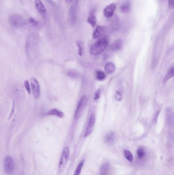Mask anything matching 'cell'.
<instances>
[{"mask_svg": "<svg viewBox=\"0 0 174 175\" xmlns=\"http://www.w3.org/2000/svg\"><path fill=\"white\" fill-rule=\"evenodd\" d=\"M77 45L78 46L79 54L80 56H82L83 53L84 49V45L83 42L82 41H78L77 42Z\"/></svg>", "mask_w": 174, "mask_h": 175, "instance_id": "obj_26", "label": "cell"}, {"mask_svg": "<svg viewBox=\"0 0 174 175\" xmlns=\"http://www.w3.org/2000/svg\"><path fill=\"white\" fill-rule=\"evenodd\" d=\"M40 43V37L37 34H32L30 35L26 44V50L28 55L30 57L33 56V54L36 53L38 47Z\"/></svg>", "mask_w": 174, "mask_h": 175, "instance_id": "obj_1", "label": "cell"}, {"mask_svg": "<svg viewBox=\"0 0 174 175\" xmlns=\"http://www.w3.org/2000/svg\"><path fill=\"white\" fill-rule=\"evenodd\" d=\"M123 46V40L122 39H118L116 41L110 46V49L112 51H116L120 50Z\"/></svg>", "mask_w": 174, "mask_h": 175, "instance_id": "obj_15", "label": "cell"}, {"mask_svg": "<svg viewBox=\"0 0 174 175\" xmlns=\"http://www.w3.org/2000/svg\"><path fill=\"white\" fill-rule=\"evenodd\" d=\"M69 147L66 146L64 148L62 153V156L59 161V171L60 173L64 170L69 160Z\"/></svg>", "mask_w": 174, "mask_h": 175, "instance_id": "obj_3", "label": "cell"}, {"mask_svg": "<svg viewBox=\"0 0 174 175\" xmlns=\"http://www.w3.org/2000/svg\"><path fill=\"white\" fill-rule=\"evenodd\" d=\"M95 120H96V117H95V115L94 114H92L91 115L90 118H89V120L88 125L87 126L86 131H85V134H84L85 137H86L88 136L91 133V132H92L93 130L94 125H95Z\"/></svg>", "mask_w": 174, "mask_h": 175, "instance_id": "obj_11", "label": "cell"}, {"mask_svg": "<svg viewBox=\"0 0 174 175\" xmlns=\"http://www.w3.org/2000/svg\"><path fill=\"white\" fill-rule=\"evenodd\" d=\"M100 92H97V93H96V95H95V100H97V99L99 98V97H100Z\"/></svg>", "mask_w": 174, "mask_h": 175, "instance_id": "obj_32", "label": "cell"}, {"mask_svg": "<svg viewBox=\"0 0 174 175\" xmlns=\"http://www.w3.org/2000/svg\"><path fill=\"white\" fill-rule=\"evenodd\" d=\"M15 168L14 161L10 156L6 157L4 163V170L5 173L8 175H10L13 173Z\"/></svg>", "mask_w": 174, "mask_h": 175, "instance_id": "obj_5", "label": "cell"}, {"mask_svg": "<svg viewBox=\"0 0 174 175\" xmlns=\"http://www.w3.org/2000/svg\"><path fill=\"white\" fill-rule=\"evenodd\" d=\"M116 9V5L112 3L107 6L104 9L103 13L106 17H110L112 16Z\"/></svg>", "mask_w": 174, "mask_h": 175, "instance_id": "obj_12", "label": "cell"}, {"mask_svg": "<svg viewBox=\"0 0 174 175\" xmlns=\"http://www.w3.org/2000/svg\"><path fill=\"white\" fill-rule=\"evenodd\" d=\"M96 77L99 81H103L105 79V74L102 71H98L96 73Z\"/></svg>", "mask_w": 174, "mask_h": 175, "instance_id": "obj_28", "label": "cell"}, {"mask_svg": "<svg viewBox=\"0 0 174 175\" xmlns=\"http://www.w3.org/2000/svg\"><path fill=\"white\" fill-rule=\"evenodd\" d=\"M131 0H127L120 6V10L123 13H128L131 10Z\"/></svg>", "mask_w": 174, "mask_h": 175, "instance_id": "obj_13", "label": "cell"}, {"mask_svg": "<svg viewBox=\"0 0 174 175\" xmlns=\"http://www.w3.org/2000/svg\"><path fill=\"white\" fill-rule=\"evenodd\" d=\"M137 157L139 159H142L146 156L145 150L143 148H139L137 150Z\"/></svg>", "mask_w": 174, "mask_h": 175, "instance_id": "obj_25", "label": "cell"}, {"mask_svg": "<svg viewBox=\"0 0 174 175\" xmlns=\"http://www.w3.org/2000/svg\"><path fill=\"white\" fill-rule=\"evenodd\" d=\"M120 20L118 19V17H115L113 19L112 21V27L114 28V29H117L120 26Z\"/></svg>", "mask_w": 174, "mask_h": 175, "instance_id": "obj_27", "label": "cell"}, {"mask_svg": "<svg viewBox=\"0 0 174 175\" xmlns=\"http://www.w3.org/2000/svg\"></svg>", "mask_w": 174, "mask_h": 175, "instance_id": "obj_36", "label": "cell"}, {"mask_svg": "<svg viewBox=\"0 0 174 175\" xmlns=\"http://www.w3.org/2000/svg\"><path fill=\"white\" fill-rule=\"evenodd\" d=\"M87 102V98L86 96H83L82 97L81 99L79 102L78 106L76 108V112L75 113V118L76 119H78L81 115V113L83 110L84 107L86 104Z\"/></svg>", "mask_w": 174, "mask_h": 175, "instance_id": "obj_6", "label": "cell"}, {"mask_svg": "<svg viewBox=\"0 0 174 175\" xmlns=\"http://www.w3.org/2000/svg\"><path fill=\"white\" fill-rule=\"evenodd\" d=\"M65 2L67 4H70V3H71L73 0H65Z\"/></svg>", "mask_w": 174, "mask_h": 175, "instance_id": "obj_33", "label": "cell"}, {"mask_svg": "<svg viewBox=\"0 0 174 175\" xmlns=\"http://www.w3.org/2000/svg\"><path fill=\"white\" fill-rule=\"evenodd\" d=\"M31 85L33 95L35 98H39L40 95V90L38 81L34 77H32L31 79Z\"/></svg>", "mask_w": 174, "mask_h": 175, "instance_id": "obj_7", "label": "cell"}, {"mask_svg": "<svg viewBox=\"0 0 174 175\" xmlns=\"http://www.w3.org/2000/svg\"><path fill=\"white\" fill-rule=\"evenodd\" d=\"M9 22L13 27L17 28L22 27L26 24L25 20L18 15H11L9 19Z\"/></svg>", "mask_w": 174, "mask_h": 175, "instance_id": "obj_4", "label": "cell"}, {"mask_svg": "<svg viewBox=\"0 0 174 175\" xmlns=\"http://www.w3.org/2000/svg\"><path fill=\"white\" fill-rule=\"evenodd\" d=\"M24 85H25V87L26 90L28 93L30 94L31 93V89H30V87L29 83L28 81H26L24 83Z\"/></svg>", "mask_w": 174, "mask_h": 175, "instance_id": "obj_30", "label": "cell"}, {"mask_svg": "<svg viewBox=\"0 0 174 175\" xmlns=\"http://www.w3.org/2000/svg\"><path fill=\"white\" fill-rule=\"evenodd\" d=\"M174 7V0H169V9H173Z\"/></svg>", "mask_w": 174, "mask_h": 175, "instance_id": "obj_31", "label": "cell"}, {"mask_svg": "<svg viewBox=\"0 0 174 175\" xmlns=\"http://www.w3.org/2000/svg\"><path fill=\"white\" fill-rule=\"evenodd\" d=\"M115 134L114 132H110L106 136L105 141L106 143L112 144L115 140Z\"/></svg>", "mask_w": 174, "mask_h": 175, "instance_id": "obj_18", "label": "cell"}, {"mask_svg": "<svg viewBox=\"0 0 174 175\" xmlns=\"http://www.w3.org/2000/svg\"><path fill=\"white\" fill-rule=\"evenodd\" d=\"M115 99L118 101H120L123 99V96L122 94L120 93V92L117 91L115 93Z\"/></svg>", "mask_w": 174, "mask_h": 175, "instance_id": "obj_29", "label": "cell"}, {"mask_svg": "<svg viewBox=\"0 0 174 175\" xmlns=\"http://www.w3.org/2000/svg\"><path fill=\"white\" fill-rule=\"evenodd\" d=\"M87 21L92 27H93L95 26L96 22H97V20H96V17L95 15L94 11L91 13L90 16L87 18Z\"/></svg>", "mask_w": 174, "mask_h": 175, "instance_id": "obj_20", "label": "cell"}, {"mask_svg": "<svg viewBox=\"0 0 174 175\" xmlns=\"http://www.w3.org/2000/svg\"><path fill=\"white\" fill-rule=\"evenodd\" d=\"M108 44L109 40L108 37H104L101 38L91 47L90 50L91 54L93 55H98L101 54L108 47Z\"/></svg>", "mask_w": 174, "mask_h": 175, "instance_id": "obj_2", "label": "cell"}, {"mask_svg": "<svg viewBox=\"0 0 174 175\" xmlns=\"http://www.w3.org/2000/svg\"><path fill=\"white\" fill-rule=\"evenodd\" d=\"M79 0H76V1H77V2H78V1Z\"/></svg>", "mask_w": 174, "mask_h": 175, "instance_id": "obj_35", "label": "cell"}, {"mask_svg": "<svg viewBox=\"0 0 174 175\" xmlns=\"http://www.w3.org/2000/svg\"><path fill=\"white\" fill-rule=\"evenodd\" d=\"M35 6L41 15L44 17L47 15V9L41 0H35Z\"/></svg>", "mask_w": 174, "mask_h": 175, "instance_id": "obj_9", "label": "cell"}, {"mask_svg": "<svg viewBox=\"0 0 174 175\" xmlns=\"http://www.w3.org/2000/svg\"><path fill=\"white\" fill-rule=\"evenodd\" d=\"M167 122L168 125L171 127L173 125V112L171 109H168L167 111Z\"/></svg>", "mask_w": 174, "mask_h": 175, "instance_id": "obj_17", "label": "cell"}, {"mask_svg": "<svg viewBox=\"0 0 174 175\" xmlns=\"http://www.w3.org/2000/svg\"><path fill=\"white\" fill-rule=\"evenodd\" d=\"M48 114L49 115H54L57 116L60 118H62L64 116V113L61 111H59L56 108H53L48 113Z\"/></svg>", "mask_w": 174, "mask_h": 175, "instance_id": "obj_19", "label": "cell"}, {"mask_svg": "<svg viewBox=\"0 0 174 175\" xmlns=\"http://www.w3.org/2000/svg\"><path fill=\"white\" fill-rule=\"evenodd\" d=\"M124 155L129 162H132L133 160V156L130 150H124Z\"/></svg>", "mask_w": 174, "mask_h": 175, "instance_id": "obj_22", "label": "cell"}, {"mask_svg": "<svg viewBox=\"0 0 174 175\" xmlns=\"http://www.w3.org/2000/svg\"><path fill=\"white\" fill-rule=\"evenodd\" d=\"M105 70L108 74H112L115 71V66L112 62H108L105 66Z\"/></svg>", "mask_w": 174, "mask_h": 175, "instance_id": "obj_14", "label": "cell"}, {"mask_svg": "<svg viewBox=\"0 0 174 175\" xmlns=\"http://www.w3.org/2000/svg\"><path fill=\"white\" fill-rule=\"evenodd\" d=\"M85 160L83 159L79 162L77 167L76 168V170L74 172V175H80L81 172V170L82 169V168L83 166Z\"/></svg>", "mask_w": 174, "mask_h": 175, "instance_id": "obj_24", "label": "cell"}, {"mask_svg": "<svg viewBox=\"0 0 174 175\" xmlns=\"http://www.w3.org/2000/svg\"><path fill=\"white\" fill-rule=\"evenodd\" d=\"M174 69L173 67H172L169 69L168 73L164 77V79H163V83H165L169 79H171L172 77H174Z\"/></svg>", "mask_w": 174, "mask_h": 175, "instance_id": "obj_23", "label": "cell"}, {"mask_svg": "<svg viewBox=\"0 0 174 175\" xmlns=\"http://www.w3.org/2000/svg\"><path fill=\"white\" fill-rule=\"evenodd\" d=\"M28 22L33 27L37 29H42L43 27V25L42 23L38 22L37 20H35L33 18H30L28 20Z\"/></svg>", "mask_w": 174, "mask_h": 175, "instance_id": "obj_16", "label": "cell"}, {"mask_svg": "<svg viewBox=\"0 0 174 175\" xmlns=\"http://www.w3.org/2000/svg\"><path fill=\"white\" fill-rule=\"evenodd\" d=\"M69 21L73 25H75L77 22V10L75 5L71 6L69 9Z\"/></svg>", "mask_w": 174, "mask_h": 175, "instance_id": "obj_10", "label": "cell"}, {"mask_svg": "<svg viewBox=\"0 0 174 175\" xmlns=\"http://www.w3.org/2000/svg\"><path fill=\"white\" fill-rule=\"evenodd\" d=\"M160 1H164L165 0H160Z\"/></svg>", "mask_w": 174, "mask_h": 175, "instance_id": "obj_34", "label": "cell"}, {"mask_svg": "<svg viewBox=\"0 0 174 175\" xmlns=\"http://www.w3.org/2000/svg\"><path fill=\"white\" fill-rule=\"evenodd\" d=\"M107 31V27L106 26H98L97 27L96 30L93 32V37L94 39H99L105 35Z\"/></svg>", "mask_w": 174, "mask_h": 175, "instance_id": "obj_8", "label": "cell"}, {"mask_svg": "<svg viewBox=\"0 0 174 175\" xmlns=\"http://www.w3.org/2000/svg\"><path fill=\"white\" fill-rule=\"evenodd\" d=\"M110 164L108 163H105L101 166L100 168V175H105L108 172L109 169Z\"/></svg>", "mask_w": 174, "mask_h": 175, "instance_id": "obj_21", "label": "cell"}]
</instances>
